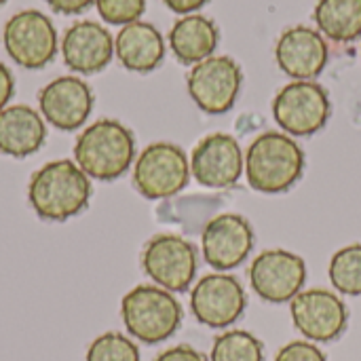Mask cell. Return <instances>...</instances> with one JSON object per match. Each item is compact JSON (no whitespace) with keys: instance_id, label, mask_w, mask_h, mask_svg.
<instances>
[{"instance_id":"6","label":"cell","mask_w":361,"mask_h":361,"mask_svg":"<svg viewBox=\"0 0 361 361\" xmlns=\"http://www.w3.org/2000/svg\"><path fill=\"white\" fill-rule=\"evenodd\" d=\"M328 91L315 80H292L273 99V116L283 133L307 137L322 131L330 118Z\"/></svg>"},{"instance_id":"12","label":"cell","mask_w":361,"mask_h":361,"mask_svg":"<svg viewBox=\"0 0 361 361\" xmlns=\"http://www.w3.org/2000/svg\"><path fill=\"white\" fill-rule=\"evenodd\" d=\"M307 281V262L290 250H264L250 267L252 290L271 305L290 302L302 292Z\"/></svg>"},{"instance_id":"14","label":"cell","mask_w":361,"mask_h":361,"mask_svg":"<svg viewBox=\"0 0 361 361\" xmlns=\"http://www.w3.org/2000/svg\"><path fill=\"white\" fill-rule=\"evenodd\" d=\"M201 250L205 262L226 273L245 262L254 250V228L247 218L239 214H220L212 218L201 235Z\"/></svg>"},{"instance_id":"4","label":"cell","mask_w":361,"mask_h":361,"mask_svg":"<svg viewBox=\"0 0 361 361\" xmlns=\"http://www.w3.org/2000/svg\"><path fill=\"white\" fill-rule=\"evenodd\" d=\"M121 317L129 336L144 345H159L180 330L184 311L171 292L142 283L123 296Z\"/></svg>"},{"instance_id":"10","label":"cell","mask_w":361,"mask_h":361,"mask_svg":"<svg viewBox=\"0 0 361 361\" xmlns=\"http://www.w3.org/2000/svg\"><path fill=\"white\" fill-rule=\"evenodd\" d=\"M296 330L311 343H332L343 336L349 324V309L343 298L324 288L302 290L290 300Z\"/></svg>"},{"instance_id":"9","label":"cell","mask_w":361,"mask_h":361,"mask_svg":"<svg viewBox=\"0 0 361 361\" xmlns=\"http://www.w3.org/2000/svg\"><path fill=\"white\" fill-rule=\"evenodd\" d=\"M241 66L228 55H212L195 63L186 76L188 95L207 114L228 112L241 91Z\"/></svg>"},{"instance_id":"20","label":"cell","mask_w":361,"mask_h":361,"mask_svg":"<svg viewBox=\"0 0 361 361\" xmlns=\"http://www.w3.org/2000/svg\"><path fill=\"white\" fill-rule=\"evenodd\" d=\"M220 40L218 25L199 13L182 15L169 30V47L184 66H195L214 55Z\"/></svg>"},{"instance_id":"21","label":"cell","mask_w":361,"mask_h":361,"mask_svg":"<svg viewBox=\"0 0 361 361\" xmlns=\"http://www.w3.org/2000/svg\"><path fill=\"white\" fill-rule=\"evenodd\" d=\"M324 38L353 42L361 36V0H319L313 11Z\"/></svg>"},{"instance_id":"7","label":"cell","mask_w":361,"mask_h":361,"mask_svg":"<svg viewBox=\"0 0 361 361\" xmlns=\"http://www.w3.org/2000/svg\"><path fill=\"white\" fill-rule=\"evenodd\" d=\"M8 57L25 70H42L57 53V32L53 21L36 8L15 13L2 30Z\"/></svg>"},{"instance_id":"30","label":"cell","mask_w":361,"mask_h":361,"mask_svg":"<svg viewBox=\"0 0 361 361\" xmlns=\"http://www.w3.org/2000/svg\"><path fill=\"white\" fill-rule=\"evenodd\" d=\"M163 2L167 4V8H171L178 15H190L201 6H205L209 0H163Z\"/></svg>"},{"instance_id":"11","label":"cell","mask_w":361,"mask_h":361,"mask_svg":"<svg viewBox=\"0 0 361 361\" xmlns=\"http://www.w3.org/2000/svg\"><path fill=\"white\" fill-rule=\"evenodd\" d=\"M247 307V294L241 281L228 273H209L199 279L190 292V311L207 328L233 326Z\"/></svg>"},{"instance_id":"16","label":"cell","mask_w":361,"mask_h":361,"mask_svg":"<svg viewBox=\"0 0 361 361\" xmlns=\"http://www.w3.org/2000/svg\"><path fill=\"white\" fill-rule=\"evenodd\" d=\"M275 59L290 78L313 80L328 66L330 49L319 30L309 25H294L279 36Z\"/></svg>"},{"instance_id":"25","label":"cell","mask_w":361,"mask_h":361,"mask_svg":"<svg viewBox=\"0 0 361 361\" xmlns=\"http://www.w3.org/2000/svg\"><path fill=\"white\" fill-rule=\"evenodd\" d=\"M95 8L106 23L127 25L140 21L146 11V0H95Z\"/></svg>"},{"instance_id":"1","label":"cell","mask_w":361,"mask_h":361,"mask_svg":"<svg viewBox=\"0 0 361 361\" xmlns=\"http://www.w3.org/2000/svg\"><path fill=\"white\" fill-rule=\"evenodd\" d=\"M91 178L70 159H55L38 167L27 182V203L40 220L66 222L87 209Z\"/></svg>"},{"instance_id":"15","label":"cell","mask_w":361,"mask_h":361,"mask_svg":"<svg viewBox=\"0 0 361 361\" xmlns=\"http://www.w3.org/2000/svg\"><path fill=\"white\" fill-rule=\"evenodd\" d=\"M93 91L78 76H59L44 85L38 93L42 118L59 131L80 129L93 110Z\"/></svg>"},{"instance_id":"22","label":"cell","mask_w":361,"mask_h":361,"mask_svg":"<svg viewBox=\"0 0 361 361\" xmlns=\"http://www.w3.org/2000/svg\"><path fill=\"white\" fill-rule=\"evenodd\" d=\"M209 361H264V345L252 332L228 330L216 336Z\"/></svg>"},{"instance_id":"23","label":"cell","mask_w":361,"mask_h":361,"mask_svg":"<svg viewBox=\"0 0 361 361\" xmlns=\"http://www.w3.org/2000/svg\"><path fill=\"white\" fill-rule=\"evenodd\" d=\"M332 288L345 296H361V243L341 247L328 267Z\"/></svg>"},{"instance_id":"24","label":"cell","mask_w":361,"mask_h":361,"mask_svg":"<svg viewBox=\"0 0 361 361\" xmlns=\"http://www.w3.org/2000/svg\"><path fill=\"white\" fill-rule=\"evenodd\" d=\"M85 361H142L137 345L121 332H104L87 349Z\"/></svg>"},{"instance_id":"3","label":"cell","mask_w":361,"mask_h":361,"mask_svg":"<svg viewBox=\"0 0 361 361\" xmlns=\"http://www.w3.org/2000/svg\"><path fill=\"white\" fill-rule=\"evenodd\" d=\"M305 152L283 131L260 133L245 150L247 184L267 195L290 190L302 176Z\"/></svg>"},{"instance_id":"26","label":"cell","mask_w":361,"mask_h":361,"mask_svg":"<svg viewBox=\"0 0 361 361\" xmlns=\"http://www.w3.org/2000/svg\"><path fill=\"white\" fill-rule=\"evenodd\" d=\"M275 361H328L324 351L311 341H294L279 349Z\"/></svg>"},{"instance_id":"2","label":"cell","mask_w":361,"mask_h":361,"mask_svg":"<svg viewBox=\"0 0 361 361\" xmlns=\"http://www.w3.org/2000/svg\"><path fill=\"white\" fill-rule=\"evenodd\" d=\"M74 163L93 180L112 182L135 163L133 131L116 118H99L74 142Z\"/></svg>"},{"instance_id":"27","label":"cell","mask_w":361,"mask_h":361,"mask_svg":"<svg viewBox=\"0 0 361 361\" xmlns=\"http://www.w3.org/2000/svg\"><path fill=\"white\" fill-rule=\"evenodd\" d=\"M154 361H209L201 351H197L190 345H176L171 349H165L157 355Z\"/></svg>"},{"instance_id":"5","label":"cell","mask_w":361,"mask_h":361,"mask_svg":"<svg viewBox=\"0 0 361 361\" xmlns=\"http://www.w3.org/2000/svg\"><path fill=\"white\" fill-rule=\"evenodd\" d=\"M190 180V159L171 142H154L146 146L133 163V186L150 199L161 201L182 192Z\"/></svg>"},{"instance_id":"29","label":"cell","mask_w":361,"mask_h":361,"mask_svg":"<svg viewBox=\"0 0 361 361\" xmlns=\"http://www.w3.org/2000/svg\"><path fill=\"white\" fill-rule=\"evenodd\" d=\"M13 93H15V78L11 70L0 61V110L8 106V102L13 99Z\"/></svg>"},{"instance_id":"17","label":"cell","mask_w":361,"mask_h":361,"mask_svg":"<svg viewBox=\"0 0 361 361\" xmlns=\"http://www.w3.org/2000/svg\"><path fill=\"white\" fill-rule=\"evenodd\" d=\"M66 68L76 74L102 72L114 57V36L97 21H74L61 38Z\"/></svg>"},{"instance_id":"19","label":"cell","mask_w":361,"mask_h":361,"mask_svg":"<svg viewBox=\"0 0 361 361\" xmlns=\"http://www.w3.org/2000/svg\"><path fill=\"white\" fill-rule=\"evenodd\" d=\"M114 55L129 72L148 74L163 63L165 38L152 23L140 19L121 27L114 38Z\"/></svg>"},{"instance_id":"28","label":"cell","mask_w":361,"mask_h":361,"mask_svg":"<svg viewBox=\"0 0 361 361\" xmlns=\"http://www.w3.org/2000/svg\"><path fill=\"white\" fill-rule=\"evenodd\" d=\"M44 2L59 15H78L87 11L91 4H95V0H44Z\"/></svg>"},{"instance_id":"18","label":"cell","mask_w":361,"mask_h":361,"mask_svg":"<svg viewBox=\"0 0 361 361\" xmlns=\"http://www.w3.org/2000/svg\"><path fill=\"white\" fill-rule=\"evenodd\" d=\"M47 140V121L27 104H8L0 110V152L13 159H25L42 148Z\"/></svg>"},{"instance_id":"31","label":"cell","mask_w":361,"mask_h":361,"mask_svg":"<svg viewBox=\"0 0 361 361\" xmlns=\"http://www.w3.org/2000/svg\"><path fill=\"white\" fill-rule=\"evenodd\" d=\"M4 2H6V0H0V6H2V4H4Z\"/></svg>"},{"instance_id":"13","label":"cell","mask_w":361,"mask_h":361,"mask_svg":"<svg viewBox=\"0 0 361 361\" xmlns=\"http://www.w3.org/2000/svg\"><path fill=\"white\" fill-rule=\"evenodd\" d=\"M245 171V154L228 133L205 135L192 150L190 176L203 188H231Z\"/></svg>"},{"instance_id":"8","label":"cell","mask_w":361,"mask_h":361,"mask_svg":"<svg viewBox=\"0 0 361 361\" xmlns=\"http://www.w3.org/2000/svg\"><path fill=\"white\" fill-rule=\"evenodd\" d=\"M197 247L173 233L154 235L142 252V269L154 286L167 292H186L197 275Z\"/></svg>"}]
</instances>
